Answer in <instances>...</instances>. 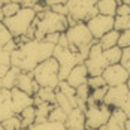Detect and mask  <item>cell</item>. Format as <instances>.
Returning a JSON list of instances; mask_svg holds the SVG:
<instances>
[{"instance_id":"cell-41","label":"cell","mask_w":130,"mask_h":130,"mask_svg":"<svg viewBox=\"0 0 130 130\" xmlns=\"http://www.w3.org/2000/svg\"><path fill=\"white\" fill-rule=\"evenodd\" d=\"M121 111L126 114V117H127V120H130V94L127 96V99H126V102H124V105L121 106Z\"/></svg>"},{"instance_id":"cell-12","label":"cell","mask_w":130,"mask_h":130,"mask_svg":"<svg viewBox=\"0 0 130 130\" xmlns=\"http://www.w3.org/2000/svg\"><path fill=\"white\" fill-rule=\"evenodd\" d=\"M129 94L130 93L127 90V87H126V84L115 85V87H108L106 94H105V97H103V103L108 105L112 109L114 108H120L121 109V106L124 105V102H126V99H127Z\"/></svg>"},{"instance_id":"cell-35","label":"cell","mask_w":130,"mask_h":130,"mask_svg":"<svg viewBox=\"0 0 130 130\" xmlns=\"http://www.w3.org/2000/svg\"><path fill=\"white\" fill-rule=\"evenodd\" d=\"M120 64L127 70V73H129V76H130V48H124V50H123Z\"/></svg>"},{"instance_id":"cell-8","label":"cell","mask_w":130,"mask_h":130,"mask_svg":"<svg viewBox=\"0 0 130 130\" xmlns=\"http://www.w3.org/2000/svg\"><path fill=\"white\" fill-rule=\"evenodd\" d=\"M111 112H112V108H109L103 102L102 103L87 105V109L84 112V117H85V129L99 130L109 120Z\"/></svg>"},{"instance_id":"cell-37","label":"cell","mask_w":130,"mask_h":130,"mask_svg":"<svg viewBox=\"0 0 130 130\" xmlns=\"http://www.w3.org/2000/svg\"><path fill=\"white\" fill-rule=\"evenodd\" d=\"M15 3H18L21 8H35L40 0H12Z\"/></svg>"},{"instance_id":"cell-19","label":"cell","mask_w":130,"mask_h":130,"mask_svg":"<svg viewBox=\"0 0 130 130\" xmlns=\"http://www.w3.org/2000/svg\"><path fill=\"white\" fill-rule=\"evenodd\" d=\"M117 6H118V3L115 0H99V2L96 3L97 13L106 15V17H115V13H117Z\"/></svg>"},{"instance_id":"cell-51","label":"cell","mask_w":130,"mask_h":130,"mask_svg":"<svg viewBox=\"0 0 130 130\" xmlns=\"http://www.w3.org/2000/svg\"><path fill=\"white\" fill-rule=\"evenodd\" d=\"M115 2H117L118 5H120V3H121V2H123V0H115Z\"/></svg>"},{"instance_id":"cell-10","label":"cell","mask_w":130,"mask_h":130,"mask_svg":"<svg viewBox=\"0 0 130 130\" xmlns=\"http://www.w3.org/2000/svg\"><path fill=\"white\" fill-rule=\"evenodd\" d=\"M85 24H87V28L90 30L93 39L99 40L105 33L114 28V17H106V15L97 13L93 18H90Z\"/></svg>"},{"instance_id":"cell-23","label":"cell","mask_w":130,"mask_h":130,"mask_svg":"<svg viewBox=\"0 0 130 130\" xmlns=\"http://www.w3.org/2000/svg\"><path fill=\"white\" fill-rule=\"evenodd\" d=\"M54 105L46 103V102H40L39 105L35 106V109H36V123L35 124H40V123H46L48 121V115H50Z\"/></svg>"},{"instance_id":"cell-17","label":"cell","mask_w":130,"mask_h":130,"mask_svg":"<svg viewBox=\"0 0 130 130\" xmlns=\"http://www.w3.org/2000/svg\"><path fill=\"white\" fill-rule=\"evenodd\" d=\"M64 127L67 130H84L85 129V117L79 108H73L64 121Z\"/></svg>"},{"instance_id":"cell-21","label":"cell","mask_w":130,"mask_h":130,"mask_svg":"<svg viewBox=\"0 0 130 130\" xmlns=\"http://www.w3.org/2000/svg\"><path fill=\"white\" fill-rule=\"evenodd\" d=\"M118 38H120V31L117 30H109L108 33H105L100 39L97 40V43L100 45L102 50H108V48H112V46H117Z\"/></svg>"},{"instance_id":"cell-4","label":"cell","mask_w":130,"mask_h":130,"mask_svg":"<svg viewBox=\"0 0 130 130\" xmlns=\"http://www.w3.org/2000/svg\"><path fill=\"white\" fill-rule=\"evenodd\" d=\"M31 75H33V78L38 82L39 87H46V88L57 90L60 78H58V63L54 57H50V58L40 61L39 64L31 70Z\"/></svg>"},{"instance_id":"cell-50","label":"cell","mask_w":130,"mask_h":130,"mask_svg":"<svg viewBox=\"0 0 130 130\" xmlns=\"http://www.w3.org/2000/svg\"><path fill=\"white\" fill-rule=\"evenodd\" d=\"M2 88H3V87H2V78H0V90H2Z\"/></svg>"},{"instance_id":"cell-48","label":"cell","mask_w":130,"mask_h":130,"mask_svg":"<svg viewBox=\"0 0 130 130\" xmlns=\"http://www.w3.org/2000/svg\"><path fill=\"white\" fill-rule=\"evenodd\" d=\"M5 20V15H3V12H2V8H0V21H3Z\"/></svg>"},{"instance_id":"cell-36","label":"cell","mask_w":130,"mask_h":130,"mask_svg":"<svg viewBox=\"0 0 130 130\" xmlns=\"http://www.w3.org/2000/svg\"><path fill=\"white\" fill-rule=\"evenodd\" d=\"M0 66H11V54L0 46Z\"/></svg>"},{"instance_id":"cell-27","label":"cell","mask_w":130,"mask_h":130,"mask_svg":"<svg viewBox=\"0 0 130 130\" xmlns=\"http://www.w3.org/2000/svg\"><path fill=\"white\" fill-rule=\"evenodd\" d=\"M66 117H67V114H66L64 111H63L60 106L54 105L52 109H51V112H50V115H48V121H52V123H63V124H64Z\"/></svg>"},{"instance_id":"cell-49","label":"cell","mask_w":130,"mask_h":130,"mask_svg":"<svg viewBox=\"0 0 130 130\" xmlns=\"http://www.w3.org/2000/svg\"><path fill=\"white\" fill-rule=\"evenodd\" d=\"M121 3H124V5H129V6H130V0H123Z\"/></svg>"},{"instance_id":"cell-9","label":"cell","mask_w":130,"mask_h":130,"mask_svg":"<svg viewBox=\"0 0 130 130\" xmlns=\"http://www.w3.org/2000/svg\"><path fill=\"white\" fill-rule=\"evenodd\" d=\"M84 66L87 67L88 76H100L103 73V70L108 67V61L105 58L103 50L100 48V45L97 43V40L93 43L90 48V52L87 55V58L84 60Z\"/></svg>"},{"instance_id":"cell-15","label":"cell","mask_w":130,"mask_h":130,"mask_svg":"<svg viewBox=\"0 0 130 130\" xmlns=\"http://www.w3.org/2000/svg\"><path fill=\"white\" fill-rule=\"evenodd\" d=\"M87 79H88V72H87V67L84 66V63H81V64H76L70 72H69V75L66 76V82L70 85V87H73V88H78L79 85H82V84H85L87 82Z\"/></svg>"},{"instance_id":"cell-52","label":"cell","mask_w":130,"mask_h":130,"mask_svg":"<svg viewBox=\"0 0 130 130\" xmlns=\"http://www.w3.org/2000/svg\"><path fill=\"white\" fill-rule=\"evenodd\" d=\"M0 130H5V129H3V127H2V124H0Z\"/></svg>"},{"instance_id":"cell-13","label":"cell","mask_w":130,"mask_h":130,"mask_svg":"<svg viewBox=\"0 0 130 130\" xmlns=\"http://www.w3.org/2000/svg\"><path fill=\"white\" fill-rule=\"evenodd\" d=\"M11 103H12L13 114L18 115L23 109H26L28 106H33V96H28L24 91L13 87L11 90Z\"/></svg>"},{"instance_id":"cell-7","label":"cell","mask_w":130,"mask_h":130,"mask_svg":"<svg viewBox=\"0 0 130 130\" xmlns=\"http://www.w3.org/2000/svg\"><path fill=\"white\" fill-rule=\"evenodd\" d=\"M96 3L97 0H67V15L76 23H87L90 18L97 15Z\"/></svg>"},{"instance_id":"cell-28","label":"cell","mask_w":130,"mask_h":130,"mask_svg":"<svg viewBox=\"0 0 130 130\" xmlns=\"http://www.w3.org/2000/svg\"><path fill=\"white\" fill-rule=\"evenodd\" d=\"M114 30L117 31H126L130 30V15H124V17H114Z\"/></svg>"},{"instance_id":"cell-26","label":"cell","mask_w":130,"mask_h":130,"mask_svg":"<svg viewBox=\"0 0 130 130\" xmlns=\"http://www.w3.org/2000/svg\"><path fill=\"white\" fill-rule=\"evenodd\" d=\"M27 130H67L63 123H52V121H46V123H40V124H33L31 127Z\"/></svg>"},{"instance_id":"cell-33","label":"cell","mask_w":130,"mask_h":130,"mask_svg":"<svg viewBox=\"0 0 130 130\" xmlns=\"http://www.w3.org/2000/svg\"><path fill=\"white\" fill-rule=\"evenodd\" d=\"M87 85L90 87V90H96V88H102V87H106L102 75L100 76H88L87 79Z\"/></svg>"},{"instance_id":"cell-25","label":"cell","mask_w":130,"mask_h":130,"mask_svg":"<svg viewBox=\"0 0 130 130\" xmlns=\"http://www.w3.org/2000/svg\"><path fill=\"white\" fill-rule=\"evenodd\" d=\"M40 102H46V103H55V90L46 88V87H40L38 93L35 94Z\"/></svg>"},{"instance_id":"cell-1","label":"cell","mask_w":130,"mask_h":130,"mask_svg":"<svg viewBox=\"0 0 130 130\" xmlns=\"http://www.w3.org/2000/svg\"><path fill=\"white\" fill-rule=\"evenodd\" d=\"M54 46L45 40L31 39L24 42L11 52V66L18 67L21 72H31L40 61L52 57Z\"/></svg>"},{"instance_id":"cell-29","label":"cell","mask_w":130,"mask_h":130,"mask_svg":"<svg viewBox=\"0 0 130 130\" xmlns=\"http://www.w3.org/2000/svg\"><path fill=\"white\" fill-rule=\"evenodd\" d=\"M55 105H57V106H60V108L64 111L66 114H69V112L73 109V106L70 105L69 99L66 97L64 94H61L58 90H55Z\"/></svg>"},{"instance_id":"cell-5","label":"cell","mask_w":130,"mask_h":130,"mask_svg":"<svg viewBox=\"0 0 130 130\" xmlns=\"http://www.w3.org/2000/svg\"><path fill=\"white\" fill-rule=\"evenodd\" d=\"M35 18H36V11L33 8H21L15 15L5 18L3 24L8 27V30L11 31L13 38H20L24 36L30 30Z\"/></svg>"},{"instance_id":"cell-24","label":"cell","mask_w":130,"mask_h":130,"mask_svg":"<svg viewBox=\"0 0 130 130\" xmlns=\"http://www.w3.org/2000/svg\"><path fill=\"white\" fill-rule=\"evenodd\" d=\"M121 52L123 50L118 48V46H112V48H108V50H103L105 58L108 61V64H118L120 60H121Z\"/></svg>"},{"instance_id":"cell-34","label":"cell","mask_w":130,"mask_h":130,"mask_svg":"<svg viewBox=\"0 0 130 130\" xmlns=\"http://www.w3.org/2000/svg\"><path fill=\"white\" fill-rule=\"evenodd\" d=\"M117 46L124 50V48H130V30H126V31H121L120 33V38H118Z\"/></svg>"},{"instance_id":"cell-2","label":"cell","mask_w":130,"mask_h":130,"mask_svg":"<svg viewBox=\"0 0 130 130\" xmlns=\"http://www.w3.org/2000/svg\"><path fill=\"white\" fill-rule=\"evenodd\" d=\"M67 20L63 15L52 12L50 8H46L42 12H36V18L31 24L33 39L42 40L50 33H64L67 30Z\"/></svg>"},{"instance_id":"cell-43","label":"cell","mask_w":130,"mask_h":130,"mask_svg":"<svg viewBox=\"0 0 130 130\" xmlns=\"http://www.w3.org/2000/svg\"><path fill=\"white\" fill-rule=\"evenodd\" d=\"M57 45L61 46V48H69V42H67V38H66L64 33H60V38H58Z\"/></svg>"},{"instance_id":"cell-11","label":"cell","mask_w":130,"mask_h":130,"mask_svg":"<svg viewBox=\"0 0 130 130\" xmlns=\"http://www.w3.org/2000/svg\"><path fill=\"white\" fill-rule=\"evenodd\" d=\"M102 78H103L106 87H115V85L126 84L130 76L127 73V70L118 63V64L108 66L103 70V73H102Z\"/></svg>"},{"instance_id":"cell-53","label":"cell","mask_w":130,"mask_h":130,"mask_svg":"<svg viewBox=\"0 0 130 130\" xmlns=\"http://www.w3.org/2000/svg\"><path fill=\"white\" fill-rule=\"evenodd\" d=\"M84 130H91V129H84Z\"/></svg>"},{"instance_id":"cell-14","label":"cell","mask_w":130,"mask_h":130,"mask_svg":"<svg viewBox=\"0 0 130 130\" xmlns=\"http://www.w3.org/2000/svg\"><path fill=\"white\" fill-rule=\"evenodd\" d=\"M15 87L18 90L24 91L28 96H35L38 93V90L40 88L38 85V82L35 81V78H33L31 72H20V75L17 78V82H15Z\"/></svg>"},{"instance_id":"cell-42","label":"cell","mask_w":130,"mask_h":130,"mask_svg":"<svg viewBox=\"0 0 130 130\" xmlns=\"http://www.w3.org/2000/svg\"><path fill=\"white\" fill-rule=\"evenodd\" d=\"M17 48H18V45H17V42H15L13 39H12V40H9V42H8L5 46H3V50H5L6 52H9V54H11L12 51H15Z\"/></svg>"},{"instance_id":"cell-38","label":"cell","mask_w":130,"mask_h":130,"mask_svg":"<svg viewBox=\"0 0 130 130\" xmlns=\"http://www.w3.org/2000/svg\"><path fill=\"white\" fill-rule=\"evenodd\" d=\"M118 17H124V15H130V6L129 5H124V3H120L117 6V13Z\"/></svg>"},{"instance_id":"cell-30","label":"cell","mask_w":130,"mask_h":130,"mask_svg":"<svg viewBox=\"0 0 130 130\" xmlns=\"http://www.w3.org/2000/svg\"><path fill=\"white\" fill-rule=\"evenodd\" d=\"M2 124V127L5 130H21V120L18 115H12V117H9L8 120H5V121H2L0 123Z\"/></svg>"},{"instance_id":"cell-40","label":"cell","mask_w":130,"mask_h":130,"mask_svg":"<svg viewBox=\"0 0 130 130\" xmlns=\"http://www.w3.org/2000/svg\"><path fill=\"white\" fill-rule=\"evenodd\" d=\"M58 38H60V33H50V35H46L42 40H45V42H48V43H52V45H57Z\"/></svg>"},{"instance_id":"cell-18","label":"cell","mask_w":130,"mask_h":130,"mask_svg":"<svg viewBox=\"0 0 130 130\" xmlns=\"http://www.w3.org/2000/svg\"><path fill=\"white\" fill-rule=\"evenodd\" d=\"M15 115L11 103V90L2 88L0 90V123Z\"/></svg>"},{"instance_id":"cell-39","label":"cell","mask_w":130,"mask_h":130,"mask_svg":"<svg viewBox=\"0 0 130 130\" xmlns=\"http://www.w3.org/2000/svg\"><path fill=\"white\" fill-rule=\"evenodd\" d=\"M52 12L58 13V15H63V17H67V8H66V5H54L50 8Z\"/></svg>"},{"instance_id":"cell-6","label":"cell","mask_w":130,"mask_h":130,"mask_svg":"<svg viewBox=\"0 0 130 130\" xmlns=\"http://www.w3.org/2000/svg\"><path fill=\"white\" fill-rule=\"evenodd\" d=\"M52 57L58 63V78H60V81H64L66 76L69 75V72L76 64L84 63V58L81 57V54L78 51H72L70 48H61L58 45L54 46Z\"/></svg>"},{"instance_id":"cell-44","label":"cell","mask_w":130,"mask_h":130,"mask_svg":"<svg viewBox=\"0 0 130 130\" xmlns=\"http://www.w3.org/2000/svg\"><path fill=\"white\" fill-rule=\"evenodd\" d=\"M40 2H43L45 6L51 8V6H54V5H66L67 0H40Z\"/></svg>"},{"instance_id":"cell-46","label":"cell","mask_w":130,"mask_h":130,"mask_svg":"<svg viewBox=\"0 0 130 130\" xmlns=\"http://www.w3.org/2000/svg\"><path fill=\"white\" fill-rule=\"evenodd\" d=\"M126 87H127V90H129V93H130V78L127 79V82H126Z\"/></svg>"},{"instance_id":"cell-47","label":"cell","mask_w":130,"mask_h":130,"mask_svg":"<svg viewBox=\"0 0 130 130\" xmlns=\"http://www.w3.org/2000/svg\"><path fill=\"white\" fill-rule=\"evenodd\" d=\"M8 2H11V0H0V8H2L5 3H8Z\"/></svg>"},{"instance_id":"cell-16","label":"cell","mask_w":130,"mask_h":130,"mask_svg":"<svg viewBox=\"0 0 130 130\" xmlns=\"http://www.w3.org/2000/svg\"><path fill=\"white\" fill-rule=\"evenodd\" d=\"M126 114L120 109V108H114L111 112L109 120L105 123L99 130H124V124H126Z\"/></svg>"},{"instance_id":"cell-22","label":"cell","mask_w":130,"mask_h":130,"mask_svg":"<svg viewBox=\"0 0 130 130\" xmlns=\"http://www.w3.org/2000/svg\"><path fill=\"white\" fill-rule=\"evenodd\" d=\"M20 72H21V70H20L18 67L11 66L9 70L6 72V75L2 78V87L6 88V90H12L13 87H15V82H17V78H18Z\"/></svg>"},{"instance_id":"cell-45","label":"cell","mask_w":130,"mask_h":130,"mask_svg":"<svg viewBox=\"0 0 130 130\" xmlns=\"http://www.w3.org/2000/svg\"><path fill=\"white\" fill-rule=\"evenodd\" d=\"M124 130H130V120H126V124H124Z\"/></svg>"},{"instance_id":"cell-31","label":"cell","mask_w":130,"mask_h":130,"mask_svg":"<svg viewBox=\"0 0 130 130\" xmlns=\"http://www.w3.org/2000/svg\"><path fill=\"white\" fill-rule=\"evenodd\" d=\"M21 9V6L18 5V3H15V2H8V3H5L3 6H2V12L5 15V18H9V17H12L15 13L18 12Z\"/></svg>"},{"instance_id":"cell-3","label":"cell","mask_w":130,"mask_h":130,"mask_svg":"<svg viewBox=\"0 0 130 130\" xmlns=\"http://www.w3.org/2000/svg\"><path fill=\"white\" fill-rule=\"evenodd\" d=\"M64 35L67 38V42H69V48L72 51H78L81 54V57L85 60L88 52H90V48L96 42L91 36L90 30L87 28V24L85 23H76L75 26L67 27Z\"/></svg>"},{"instance_id":"cell-32","label":"cell","mask_w":130,"mask_h":130,"mask_svg":"<svg viewBox=\"0 0 130 130\" xmlns=\"http://www.w3.org/2000/svg\"><path fill=\"white\" fill-rule=\"evenodd\" d=\"M13 36L11 35V31L8 30V27L3 24V21H0V46H5L9 40H12Z\"/></svg>"},{"instance_id":"cell-20","label":"cell","mask_w":130,"mask_h":130,"mask_svg":"<svg viewBox=\"0 0 130 130\" xmlns=\"http://www.w3.org/2000/svg\"><path fill=\"white\" fill-rule=\"evenodd\" d=\"M18 117L21 120V127L23 129L27 130L28 127H31L36 123V109H35V106H28L26 109H23L18 114Z\"/></svg>"}]
</instances>
